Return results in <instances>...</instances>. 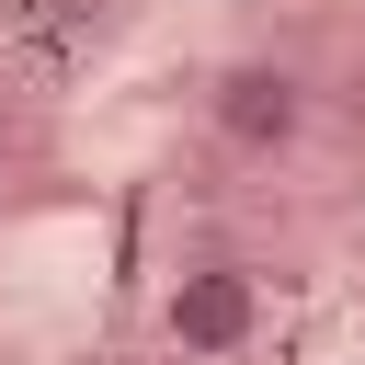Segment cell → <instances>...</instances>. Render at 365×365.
I'll use <instances>...</instances> for the list:
<instances>
[{"label":"cell","mask_w":365,"mask_h":365,"mask_svg":"<svg viewBox=\"0 0 365 365\" xmlns=\"http://www.w3.org/2000/svg\"><path fill=\"white\" fill-rule=\"evenodd\" d=\"M205 114H217V137H228V148H251V160H285V148L308 137V80H297L285 57H240V68H217Z\"/></svg>","instance_id":"obj_1"},{"label":"cell","mask_w":365,"mask_h":365,"mask_svg":"<svg viewBox=\"0 0 365 365\" xmlns=\"http://www.w3.org/2000/svg\"><path fill=\"white\" fill-rule=\"evenodd\" d=\"M160 331H171L182 354H240V342L262 331V285H251L240 262H182L171 297H160Z\"/></svg>","instance_id":"obj_2"}]
</instances>
